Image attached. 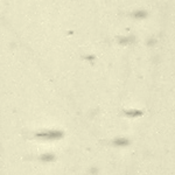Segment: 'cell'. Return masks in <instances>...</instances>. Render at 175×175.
<instances>
[{"label":"cell","mask_w":175,"mask_h":175,"mask_svg":"<svg viewBox=\"0 0 175 175\" xmlns=\"http://www.w3.org/2000/svg\"><path fill=\"white\" fill-rule=\"evenodd\" d=\"M39 137L45 138V139H55V138L61 137V133H59V132H46V133H41V134H39Z\"/></svg>","instance_id":"cell-1"}]
</instances>
